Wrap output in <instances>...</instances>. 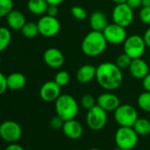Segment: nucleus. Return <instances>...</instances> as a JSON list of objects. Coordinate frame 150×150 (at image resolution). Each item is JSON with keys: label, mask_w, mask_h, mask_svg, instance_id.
I'll use <instances>...</instances> for the list:
<instances>
[{"label": "nucleus", "mask_w": 150, "mask_h": 150, "mask_svg": "<svg viewBox=\"0 0 150 150\" xmlns=\"http://www.w3.org/2000/svg\"><path fill=\"white\" fill-rule=\"evenodd\" d=\"M143 38H144V41H145V43H146V47L150 48V27L145 31Z\"/></svg>", "instance_id": "obj_38"}, {"label": "nucleus", "mask_w": 150, "mask_h": 150, "mask_svg": "<svg viewBox=\"0 0 150 150\" xmlns=\"http://www.w3.org/2000/svg\"><path fill=\"white\" fill-rule=\"evenodd\" d=\"M5 150H25V148L17 143H10Z\"/></svg>", "instance_id": "obj_37"}, {"label": "nucleus", "mask_w": 150, "mask_h": 150, "mask_svg": "<svg viewBox=\"0 0 150 150\" xmlns=\"http://www.w3.org/2000/svg\"><path fill=\"white\" fill-rule=\"evenodd\" d=\"M137 103L142 110L150 113V92L145 91L141 93L138 97Z\"/></svg>", "instance_id": "obj_25"}, {"label": "nucleus", "mask_w": 150, "mask_h": 150, "mask_svg": "<svg viewBox=\"0 0 150 150\" xmlns=\"http://www.w3.org/2000/svg\"><path fill=\"white\" fill-rule=\"evenodd\" d=\"M128 69L132 76L137 80H143L149 73V66L141 57L132 59Z\"/></svg>", "instance_id": "obj_15"}, {"label": "nucleus", "mask_w": 150, "mask_h": 150, "mask_svg": "<svg viewBox=\"0 0 150 150\" xmlns=\"http://www.w3.org/2000/svg\"><path fill=\"white\" fill-rule=\"evenodd\" d=\"M88 150H101V149H99V148H90Z\"/></svg>", "instance_id": "obj_43"}, {"label": "nucleus", "mask_w": 150, "mask_h": 150, "mask_svg": "<svg viewBox=\"0 0 150 150\" xmlns=\"http://www.w3.org/2000/svg\"><path fill=\"white\" fill-rule=\"evenodd\" d=\"M21 31L22 35L25 36L26 38H34L39 34L37 23H35L32 21L26 22V24L23 26Z\"/></svg>", "instance_id": "obj_24"}, {"label": "nucleus", "mask_w": 150, "mask_h": 150, "mask_svg": "<svg viewBox=\"0 0 150 150\" xmlns=\"http://www.w3.org/2000/svg\"><path fill=\"white\" fill-rule=\"evenodd\" d=\"M121 70L116 63H102L96 67V80L103 89L107 91L116 90L123 83L124 76Z\"/></svg>", "instance_id": "obj_1"}, {"label": "nucleus", "mask_w": 150, "mask_h": 150, "mask_svg": "<svg viewBox=\"0 0 150 150\" xmlns=\"http://www.w3.org/2000/svg\"><path fill=\"white\" fill-rule=\"evenodd\" d=\"M132 128L139 136H146L150 133V121L146 118H138Z\"/></svg>", "instance_id": "obj_22"}, {"label": "nucleus", "mask_w": 150, "mask_h": 150, "mask_svg": "<svg viewBox=\"0 0 150 150\" xmlns=\"http://www.w3.org/2000/svg\"><path fill=\"white\" fill-rule=\"evenodd\" d=\"M142 6L150 7V0H142Z\"/></svg>", "instance_id": "obj_40"}, {"label": "nucleus", "mask_w": 150, "mask_h": 150, "mask_svg": "<svg viewBox=\"0 0 150 150\" xmlns=\"http://www.w3.org/2000/svg\"><path fill=\"white\" fill-rule=\"evenodd\" d=\"M6 22L10 29L21 30L27 21L25 15L21 12L13 9L6 16Z\"/></svg>", "instance_id": "obj_18"}, {"label": "nucleus", "mask_w": 150, "mask_h": 150, "mask_svg": "<svg viewBox=\"0 0 150 150\" xmlns=\"http://www.w3.org/2000/svg\"><path fill=\"white\" fill-rule=\"evenodd\" d=\"M123 44L124 52L127 54L132 59L141 57L144 55L146 48L143 36L139 35H132L127 36Z\"/></svg>", "instance_id": "obj_5"}, {"label": "nucleus", "mask_w": 150, "mask_h": 150, "mask_svg": "<svg viewBox=\"0 0 150 150\" xmlns=\"http://www.w3.org/2000/svg\"><path fill=\"white\" fill-rule=\"evenodd\" d=\"M96 67L87 64L81 66L76 71V79L81 83H88L96 79Z\"/></svg>", "instance_id": "obj_17"}, {"label": "nucleus", "mask_w": 150, "mask_h": 150, "mask_svg": "<svg viewBox=\"0 0 150 150\" xmlns=\"http://www.w3.org/2000/svg\"><path fill=\"white\" fill-rule=\"evenodd\" d=\"M142 86L146 91L150 92V72L142 80Z\"/></svg>", "instance_id": "obj_36"}, {"label": "nucleus", "mask_w": 150, "mask_h": 150, "mask_svg": "<svg viewBox=\"0 0 150 150\" xmlns=\"http://www.w3.org/2000/svg\"><path fill=\"white\" fill-rule=\"evenodd\" d=\"M132 58L127 55L125 54V52L121 55H119L117 59H116V64L117 65L121 68V69H126V68H129V65L132 62Z\"/></svg>", "instance_id": "obj_30"}, {"label": "nucleus", "mask_w": 150, "mask_h": 150, "mask_svg": "<svg viewBox=\"0 0 150 150\" xmlns=\"http://www.w3.org/2000/svg\"><path fill=\"white\" fill-rule=\"evenodd\" d=\"M47 3L49 5H56V6H59L61 5L64 0H46Z\"/></svg>", "instance_id": "obj_39"}, {"label": "nucleus", "mask_w": 150, "mask_h": 150, "mask_svg": "<svg viewBox=\"0 0 150 150\" xmlns=\"http://www.w3.org/2000/svg\"><path fill=\"white\" fill-rule=\"evenodd\" d=\"M138 136L132 127L119 126L114 136L115 143L123 150H132L138 143Z\"/></svg>", "instance_id": "obj_4"}, {"label": "nucleus", "mask_w": 150, "mask_h": 150, "mask_svg": "<svg viewBox=\"0 0 150 150\" xmlns=\"http://www.w3.org/2000/svg\"><path fill=\"white\" fill-rule=\"evenodd\" d=\"M55 109L57 115L64 121L74 119L79 113V105L75 98L70 95L64 94L55 101Z\"/></svg>", "instance_id": "obj_3"}, {"label": "nucleus", "mask_w": 150, "mask_h": 150, "mask_svg": "<svg viewBox=\"0 0 150 150\" xmlns=\"http://www.w3.org/2000/svg\"><path fill=\"white\" fill-rule=\"evenodd\" d=\"M134 19L133 9H132L126 3L117 4L112 11L113 22L124 28L129 27Z\"/></svg>", "instance_id": "obj_10"}, {"label": "nucleus", "mask_w": 150, "mask_h": 150, "mask_svg": "<svg viewBox=\"0 0 150 150\" xmlns=\"http://www.w3.org/2000/svg\"><path fill=\"white\" fill-rule=\"evenodd\" d=\"M64 134L71 139H78L83 134V127L80 122L74 119L64 121L63 125Z\"/></svg>", "instance_id": "obj_16"}, {"label": "nucleus", "mask_w": 150, "mask_h": 150, "mask_svg": "<svg viewBox=\"0 0 150 150\" xmlns=\"http://www.w3.org/2000/svg\"><path fill=\"white\" fill-rule=\"evenodd\" d=\"M108 120L107 111L102 109L97 104L88 110L86 121L88 126L93 131H100L102 130Z\"/></svg>", "instance_id": "obj_7"}, {"label": "nucleus", "mask_w": 150, "mask_h": 150, "mask_svg": "<svg viewBox=\"0 0 150 150\" xmlns=\"http://www.w3.org/2000/svg\"><path fill=\"white\" fill-rule=\"evenodd\" d=\"M114 118L119 126L132 127L139 117L133 106L130 104H120L114 111Z\"/></svg>", "instance_id": "obj_6"}, {"label": "nucleus", "mask_w": 150, "mask_h": 150, "mask_svg": "<svg viewBox=\"0 0 150 150\" xmlns=\"http://www.w3.org/2000/svg\"><path fill=\"white\" fill-rule=\"evenodd\" d=\"M8 88L7 87V81H6V76H5V74L0 71V96H2L6 89Z\"/></svg>", "instance_id": "obj_33"}, {"label": "nucleus", "mask_w": 150, "mask_h": 150, "mask_svg": "<svg viewBox=\"0 0 150 150\" xmlns=\"http://www.w3.org/2000/svg\"><path fill=\"white\" fill-rule=\"evenodd\" d=\"M22 136V128L15 121L6 120L0 125V137L8 143H16Z\"/></svg>", "instance_id": "obj_8"}, {"label": "nucleus", "mask_w": 150, "mask_h": 150, "mask_svg": "<svg viewBox=\"0 0 150 150\" xmlns=\"http://www.w3.org/2000/svg\"><path fill=\"white\" fill-rule=\"evenodd\" d=\"M81 104L83 109L88 110L96 105V100L91 95H84L81 100Z\"/></svg>", "instance_id": "obj_29"}, {"label": "nucleus", "mask_w": 150, "mask_h": 150, "mask_svg": "<svg viewBox=\"0 0 150 150\" xmlns=\"http://www.w3.org/2000/svg\"><path fill=\"white\" fill-rule=\"evenodd\" d=\"M108 24L109 21L104 13L101 11H95L90 14L89 25L92 30L103 32L104 28L108 26Z\"/></svg>", "instance_id": "obj_19"}, {"label": "nucleus", "mask_w": 150, "mask_h": 150, "mask_svg": "<svg viewBox=\"0 0 150 150\" xmlns=\"http://www.w3.org/2000/svg\"><path fill=\"white\" fill-rule=\"evenodd\" d=\"M43 61L49 67L57 69L63 66L64 56L60 50L57 48H49L43 53Z\"/></svg>", "instance_id": "obj_13"}, {"label": "nucleus", "mask_w": 150, "mask_h": 150, "mask_svg": "<svg viewBox=\"0 0 150 150\" xmlns=\"http://www.w3.org/2000/svg\"><path fill=\"white\" fill-rule=\"evenodd\" d=\"M126 4L133 10L142 6V0H127Z\"/></svg>", "instance_id": "obj_35"}, {"label": "nucleus", "mask_w": 150, "mask_h": 150, "mask_svg": "<svg viewBox=\"0 0 150 150\" xmlns=\"http://www.w3.org/2000/svg\"><path fill=\"white\" fill-rule=\"evenodd\" d=\"M39 94L44 102H55L61 95V87L55 81H49L42 85Z\"/></svg>", "instance_id": "obj_12"}, {"label": "nucleus", "mask_w": 150, "mask_h": 150, "mask_svg": "<svg viewBox=\"0 0 150 150\" xmlns=\"http://www.w3.org/2000/svg\"><path fill=\"white\" fill-rule=\"evenodd\" d=\"M0 64H1V57H0Z\"/></svg>", "instance_id": "obj_44"}, {"label": "nucleus", "mask_w": 150, "mask_h": 150, "mask_svg": "<svg viewBox=\"0 0 150 150\" xmlns=\"http://www.w3.org/2000/svg\"><path fill=\"white\" fill-rule=\"evenodd\" d=\"M112 1L116 4V5H117V4H123V3H126V1L127 0H112Z\"/></svg>", "instance_id": "obj_41"}, {"label": "nucleus", "mask_w": 150, "mask_h": 150, "mask_svg": "<svg viewBox=\"0 0 150 150\" xmlns=\"http://www.w3.org/2000/svg\"><path fill=\"white\" fill-rule=\"evenodd\" d=\"M113 150H123V149H121L120 147H118V146H117L116 148H114Z\"/></svg>", "instance_id": "obj_42"}, {"label": "nucleus", "mask_w": 150, "mask_h": 150, "mask_svg": "<svg viewBox=\"0 0 150 150\" xmlns=\"http://www.w3.org/2000/svg\"><path fill=\"white\" fill-rule=\"evenodd\" d=\"M37 26L39 34L48 38L56 36L61 29L60 22L57 17H52L47 14L39 19L37 21Z\"/></svg>", "instance_id": "obj_9"}, {"label": "nucleus", "mask_w": 150, "mask_h": 150, "mask_svg": "<svg viewBox=\"0 0 150 150\" xmlns=\"http://www.w3.org/2000/svg\"><path fill=\"white\" fill-rule=\"evenodd\" d=\"M71 13L75 19L79 20V21H83L88 17L87 11L83 7L79 6H72L71 9Z\"/></svg>", "instance_id": "obj_28"}, {"label": "nucleus", "mask_w": 150, "mask_h": 150, "mask_svg": "<svg viewBox=\"0 0 150 150\" xmlns=\"http://www.w3.org/2000/svg\"><path fill=\"white\" fill-rule=\"evenodd\" d=\"M74 150H77V149H74Z\"/></svg>", "instance_id": "obj_45"}, {"label": "nucleus", "mask_w": 150, "mask_h": 150, "mask_svg": "<svg viewBox=\"0 0 150 150\" xmlns=\"http://www.w3.org/2000/svg\"><path fill=\"white\" fill-rule=\"evenodd\" d=\"M12 41L11 30L6 27H0V52L4 51Z\"/></svg>", "instance_id": "obj_23"}, {"label": "nucleus", "mask_w": 150, "mask_h": 150, "mask_svg": "<svg viewBox=\"0 0 150 150\" xmlns=\"http://www.w3.org/2000/svg\"><path fill=\"white\" fill-rule=\"evenodd\" d=\"M96 104L107 112H110L115 111L120 105V100L115 94L108 92L103 93L97 97Z\"/></svg>", "instance_id": "obj_14"}, {"label": "nucleus", "mask_w": 150, "mask_h": 150, "mask_svg": "<svg viewBox=\"0 0 150 150\" xmlns=\"http://www.w3.org/2000/svg\"><path fill=\"white\" fill-rule=\"evenodd\" d=\"M7 87L12 90H21L27 84L26 76L21 72H13L6 77Z\"/></svg>", "instance_id": "obj_20"}, {"label": "nucleus", "mask_w": 150, "mask_h": 150, "mask_svg": "<svg viewBox=\"0 0 150 150\" xmlns=\"http://www.w3.org/2000/svg\"><path fill=\"white\" fill-rule=\"evenodd\" d=\"M46 14L50 15V16H52V17H57V15L58 14V6L49 5Z\"/></svg>", "instance_id": "obj_34"}, {"label": "nucleus", "mask_w": 150, "mask_h": 150, "mask_svg": "<svg viewBox=\"0 0 150 150\" xmlns=\"http://www.w3.org/2000/svg\"><path fill=\"white\" fill-rule=\"evenodd\" d=\"M13 9V0H0V19L6 17Z\"/></svg>", "instance_id": "obj_26"}, {"label": "nucleus", "mask_w": 150, "mask_h": 150, "mask_svg": "<svg viewBox=\"0 0 150 150\" xmlns=\"http://www.w3.org/2000/svg\"><path fill=\"white\" fill-rule=\"evenodd\" d=\"M64 123V121L60 117H58L57 115V116L53 117L50 119V126L52 129H54V130H58V129H62L63 128Z\"/></svg>", "instance_id": "obj_32"}, {"label": "nucleus", "mask_w": 150, "mask_h": 150, "mask_svg": "<svg viewBox=\"0 0 150 150\" xmlns=\"http://www.w3.org/2000/svg\"><path fill=\"white\" fill-rule=\"evenodd\" d=\"M139 18L142 23L146 25H150V7L142 6L139 13Z\"/></svg>", "instance_id": "obj_31"}, {"label": "nucleus", "mask_w": 150, "mask_h": 150, "mask_svg": "<svg viewBox=\"0 0 150 150\" xmlns=\"http://www.w3.org/2000/svg\"><path fill=\"white\" fill-rule=\"evenodd\" d=\"M107 43L108 42L103 32L92 30L83 38L81 42V50L88 57H98L106 50Z\"/></svg>", "instance_id": "obj_2"}, {"label": "nucleus", "mask_w": 150, "mask_h": 150, "mask_svg": "<svg viewBox=\"0 0 150 150\" xmlns=\"http://www.w3.org/2000/svg\"><path fill=\"white\" fill-rule=\"evenodd\" d=\"M103 34L108 43L118 45L124 43L125 39L127 38V33L125 28L117 25L116 23L108 24V26L103 31Z\"/></svg>", "instance_id": "obj_11"}, {"label": "nucleus", "mask_w": 150, "mask_h": 150, "mask_svg": "<svg viewBox=\"0 0 150 150\" xmlns=\"http://www.w3.org/2000/svg\"><path fill=\"white\" fill-rule=\"evenodd\" d=\"M54 81L57 83L61 88L65 87L70 82V74L66 71H60L55 75Z\"/></svg>", "instance_id": "obj_27"}, {"label": "nucleus", "mask_w": 150, "mask_h": 150, "mask_svg": "<svg viewBox=\"0 0 150 150\" xmlns=\"http://www.w3.org/2000/svg\"><path fill=\"white\" fill-rule=\"evenodd\" d=\"M49 4L46 0H28V11L35 15H43L46 13Z\"/></svg>", "instance_id": "obj_21"}]
</instances>
